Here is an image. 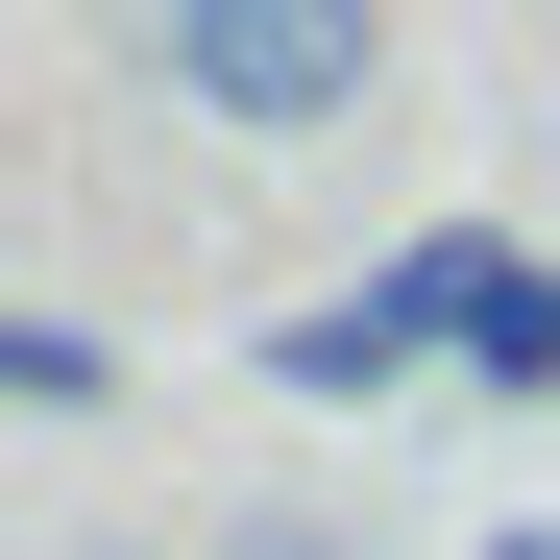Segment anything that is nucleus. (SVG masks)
<instances>
[{"instance_id": "obj_2", "label": "nucleus", "mask_w": 560, "mask_h": 560, "mask_svg": "<svg viewBox=\"0 0 560 560\" xmlns=\"http://www.w3.org/2000/svg\"><path fill=\"white\" fill-rule=\"evenodd\" d=\"M390 268H415V317H439L463 390H512V415L560 390V244H512V220H415Z\"/></svg>"}, {"instance_id": "obj_1", "label": "nucleus", "mask_w": 560, "mask_h": 560, "mask_svg": "<svg viewBox=\"0 0 560 560\" xmlns=\"http://www.w3.org/2000/svg\"><path fill=\"white\" fill-rule=\"evenodd\" d=\"M171 98L220 147H341L390 98V0H171Z\"/></svg>"}, {"instance_id": "obj_4", "label": "nucleus", "mask_w": 560, "mask_h": 560, "mask_svg": "<svg viewBox=\"0 0 560 560\" xmlns=\"http://www.w3.org/2000/svg\"><path fill=\"white\" fill-rule=\"evenodd\" d=\"M0 415H122V341L98 317H0Z\"/></svg>"}, {"instance_id": "obj_3", "label": "nucleus", "mask_w": 560, "mask_h": 560, "mask_svg": "<svg viewBox=\"0 0 560 560\" xmlns=\"http://www.w3.org/2000/svg\"><path fill=\"white\" fill-rule=\"evenodd\" d=\"M415 365H439L415 268H341L317 317H268V390H293V415H365V390H415Z\"/></svg>"}, {"instance_id": "obj_6", "label": "nucleus", "mask_w": 560, "mask_h": 560, "mask_svg": "<svg viewBox=\"0 0 560 560\" xmlns=\"http://www.w3.org/2000/svg\"><path fill=\"white\" fill-rule=\"evenodd\" d=\"M488 560H560V512H488Z\"/></svg>"}, {"instance_id": "obj_5", "label": "nucleus", "mask_w": 560, "mask_h": 560, "mask_svg": "<svg viewBox=\"0 0 560 560\" xmlns=\"http://www.w3.org/2000/svg\"><path fill=\"white\" fill-rule=\"evenodd\" d=\"M244 560H341V512H268V536H244Z\"/></svg>"}]
</instances>
